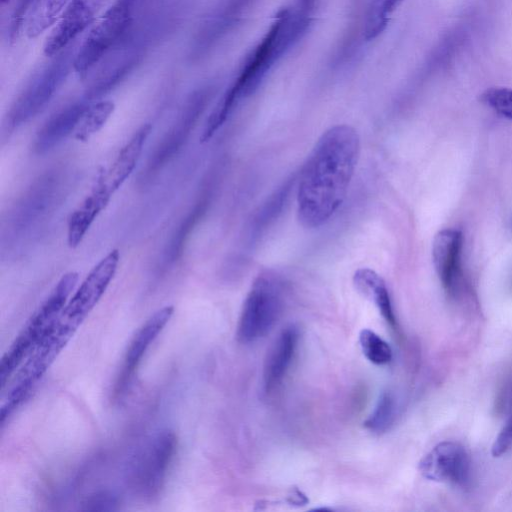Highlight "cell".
I'll return each instance as SVG.
<instances>
[{
  "label": "cell",
  "instance_id": "6da1fadb",
  "mask_svg": "<svg viewBox=\"0 0 512 512\" xmlns=\"http://www.w3.org/2000/svg\"><path fill=\"white\" fill-rule=\"evenodd\" d=\"M360 155V138L349 125L327 129L310 152L299 177V222L308 229L325 225L343 204Z\"/></svg>",
  "mask_w": 512,
  "mask_h": 512
},
{
  "label": "cell",
  "instance_id": "7a4b0ae2",
  "mask_svg": "<svg viewBox=\"0 0 512 512\" xmlns=\"http://www.w3.org/2000/svg\"><path fill=\"white\" fill-rule=\"evenodd\" d=\"M316 0H291L274 17L266 34L226 90L219 107L231 113L236 104L253 94L275 63L307 31Z\"/></svg>",
  "mask_w": 512,
  "mask_h": 512
},
{
  "label": "cell",
  "instance_id": "3957f363",
  "mask_svg": "<svg viewBox=\"0 0 512 512\" xmlns=\"http://www.w3.org/2000/svg\"><path fill=\"white\" fill-rule=\"evenodd\" d=\"M78 281L76 272L64 274L48 297L31 315L23 329L17 335L0 363V383L2 390L19 366L32 353L42 339L48 334Z\"/></svg>",
  "mask_w": 512,
  "mask_h": 512
},
{
  "label": "cell",
  "instance_id": "277c9868",
  "mask_svg": "<svg viewBox=\"0 0 512 512\" xmlns=\"http://www.w3.org/2000/svg\"><path fill=\"white\" fill-rule=\"evenodd\" d=\"M177 438L164 429L149 436L129 458L125 483L141 499H152L161 491L176 451Z\"/></svg>",
  "mask_w": 512,
  "mask_h": 512
},
{
  "label": "cell",
  "instance_id": "5b68a950",
  "mask_svg": "<svg viewBox=\"0 0 512 512\" xmlns=\"http://www.w3.org/2000/svg\"><path fill=\"white\" fill-rule=\"evenodd\" d=\"M284 306L283 287L271 273L260 274L251 285L239 317L236 336L240 343L264 337L280 318Z\"/></svg>",
  "mask_w": 512,
  "mask_h": 512
},
{
  "label": "cell",
  "instance_id": "8992f818",
  "mask_svg": "<svg viewBox=\"0 0 512 512\" xmlns=\"http://www.w3.org/2000/svg\"><path fill=\"white\" fill-rule=\"evenodd\" d=\"M135 2L114 1L91 28L73 60V68L79 77H86L126 32Z\"/></svg>",
  "mask_w": 512,
  "mask_h": 512
},
{
  "label": "cell",
  "instance_id": "52a82bcc",
  "mask_svg": "<svg viewBox=\"0 0 512 512\" xmlns=\"http://www.w3.org/2000/svg\"><path fill=\"white\" fill-rule=\"evenodd\" d=\"M119 260V251L114 249L92 268L59 315L62 323L73 330L78 329L105 293L117 271Z\"/></svg>",
  "mask_w": 512,
  "mask_h": 512
},
{
  "label": "cell",
  "instance_id": "ba28073f",
  "mask_svg": "<svg viewBox=\"0 0 512 512\" xmlns=\"http://www.w3.org/2000/svg\"><path fill=\"white\" fill-rule=\"evenodd\" d=\"M63 62L41 72L18 96L11 106L4 125L5 134H11L35 117L48 104L67 75Z\"/></svg>",
  "mask_w": 512,
  "mask_h": 512
},
{
  "label": "cell",
  "instance_id": "9c48e42d",
  "mask_svg": "<svg viewBox=\"0 0 512 512\" xmlns=\"http://www.w3.org/2000/svg\"><path fill=\"white\" fill-rule=\"evenodd\" d=\"M421 475L435 482L466 487L471 479V460L459 443L443 441L434 446L419 462Z\"/></svg>",
  "mask_w": 512,
  "mask_h": 512
},
{
  "label": "cell",
  "instance_id": "30bf717a",
  "mask_svg": "<svg viewBox=\"0 0 512 512\" xmlns=\"http://www.w3.org/2000/svg\"><path fill=\"white\" fill-rule=\"evenodd\" d=\"M111 0H71L47 36L43 51L47 57L62 53L84 32Z\"/></svg>",
  "mask_w": 512,
  "mask_h": 512
},
{
  "label": "cell",
  "instance_id": "8fae6325",
  "mask_svg": "<svg viewBox=\"0 0 512 512\" xmlns=\"http://www.w3.org/2000/svg\"><path fill=\"white\" fill-rule=\"evenodd\" d=\"M204 105L205 97L199 93L193 95L187 102L175 124L150 156L143 170V182L153 178L181 149L196 125Z\"/></svg>",
  "mask_w": 512,
  "mask_h": 512
},
{
  "label": "cell",
  "instance_id": "7c38bea8",
  "mask_svg": "<svg viewBox=\"0 0 512 512\" xmlns=\"http://www.w3.org/2000/svg\"><path fill=\"white\" fill-rule=\"evenodd\" d=\"M52 171L39 178L15 205L8 220L9 233H21L41 219L53 205L60 175ZM13 234V235H14Z\"/></svg>",
  "mask_w": 512,
  "mask_h": 512
},
{
  "label": "cell",
  "instance_id": "4fadbf2b",
  "mask_svg": "<svg viewBox=\"0 0 512 512\" xmlns=\"http://www.w3.org/2000/svg\"><path fill=\"white\" fill-rule=\"evenodd\" d=\"M173 311L172 306L159 309L146 320L133 336L124 355L121 369L117 375L114 388L116 396H123L127 390H129L143 356L169 322Z\"/></svg>",
  "mask_w": 512,
  "mask_h": 512
},
{
  "label": "cell",
  "instance_id": "5bb4252c",
  "mask_svg": "<svg viewBox=\"0 0 512 512\" xmlns=\"http://www.w3.org/2000/svg\"><path fill=\"white\" fill-rule=\"evenodd\" d=\"M461 231L445 228L436 233L432 242V261L441 284L450 297H456L461 279Z\"/></svg>",
  "mask_w": 512,
  "mask_h": 512
},
{
  "label": "cell",
  "instance_id": "9a60e30c",
  "mask_svg": "<svg viewBox=\"0 0 512 512\" xmlns=\"http://www.w3.org/2000/svg\"><path fill=\"white\" fill-rule=\"evenodd\" d=\"M151 129L150 123L143 124L122 147L113 163L99 174L95 183L105 187L113 195L136 167Z\"/></svg>",
  "mask_w": 512,
  "mask_h": 512
},
{
  "label": "cell",
  "instance_id": "2e32d148",
  "mask_svg": "<svg viewBox=\"0 0 512 512\" xmlns=\"http://www.w3.org/2000/svg\"><path fill=\"white\" fill-rule=\"evenodd\" d=\"M299 341V331L294 325L285 327L275 339L263 367V384L266 392L274 390L291 366Z\"/></svg>",
  "mask_w": 512,
  "mask_h": 512
},
{
  "label": "cell",
  "instance_id": "e0dca14e",
  "mask_svg": "<svg viewBox=\"0 0 512 512\" xmlns=\"http://www.w3.org/2000/svg\"><path fill=\"white\" fill-rule=\"evenodd\" d=\"M90 100L74 102L53 115L38 131L33 147L38 154L46 153L75 131Z\"/></svg>",
  "mask_w": 512,
  "mask_h": 512
},
{
  "label": "cell",
  "instance_id": "ac0fdd59",
  "mask_svg": "<svg viewBox=\"0 0 512 512\" xmlns=\"http://www.w3.org/2000/svg\"><path fill=\"white\" fill-rule=\"evenodd\" d=\"M111 195L93 185L90 193L73 211L68 220L67 242L69 247H77L97 216L108 205Z\"/></svg>",
  "mask_w": 512,
  "mask_h": 512
},
{
  "label": "cell",
  "instance_id": "d6986e66",
  "mask_svg": "<svg viewBox=\"0 0 512 512\" xmlns=\"http://www.w3.org/2000/svg\"><path fill=\"white\" fill-rule=\"evenodd\" d=\"M356 290L379 310L385 321L395 329L397 320L385 280L373 269L364 267L353 274Z\"/></svg>",
  "mask_w": 512,
  "mask_h": 512
},
{
  "label": "cell",
  "instance_id": "ffe728a7",
  "mask_svg": "<svg viewBox=\"0 0 512 512\" xmlns=\"http://www.w3.org/2000/svg\"><path fill=\"white\" fill-rule=\"evenodd\" d=\"M71 0H35L25 25V34L35 39L59 20Z\"/></svg>",
  "mask_w": 512,
  "mask_h": 512
},
{
  "label": "cell",
  "instance_id": "44dd1931",
  "mask_svg": "<svg viewBox=\"0 0 512 512\" xmlns=\"http://www.w3.org/2000/svg\"><path fill=\"white\" fill-rule=\"evenodd\" d=\"M114 109V103L109 100L91 103L80 119L74 137L79 141L88 140L106 124Z\"/></svg>",
  "mask_w": 512,
  "mask_h": 512
},
{
  "label": "cell",
  "instance_id": "7402d4cb",
  "mask_svg": "<svg viewBox=\"0 0 512 512\" xmlns=\"http://www.w3.org/2000/svg\"><path fill=\"white\" fill-rule=\"evenodd\" d=\"M403 1L371 0L363 31L366 41L374 40L385 31L392 14Z\"/></svg>",
  "mask_w": 512,
  "mask_h": 512
},
{
  "label": "cell",
  "instance_id": "603a6c76",
  "mask_svg": "<svg viewBox=\"0 0 512 512\" xmlns=\"http://www.w3.org/2000/svg\"><path fill=\"white\" fill-rule=\"evenodd\" d=\"M396 417V400L394 395L385 391L379 396L375 408L365 420L364 426L373 433H383L393 424Z\"/></svg>",
  "mask_w": 512,
  "mask_h": 512
},
{
  "label": "cell",
  "instance_id": "cb8c5ba5",
  "mask_svg": "<svg viewBox=\"0 0 512 512\" xmlns=\"http://www.w3.org/2000/svg\"><path fill=\"white\" fill-rule=\"evenodd\" d=\"M359 343L364 356L375 365H386L393 358L390 345L370 329H363L359 334Z\"/></svg>",
  "mask_w": 512,
  "mask_h": 512
},
{
  "label": "cell",
  "instance_id": "d4e9b609",
  "mask_svg": "<svg viewBox=\"0 0 512 512\" xmlns=\"http://www.w3.org/2000/svg\"><path fill=\"white\" fill-rule=\"evenodd\" d=\"M203 212V203H197L172 237L164 254V265H171L181 256L183 247Z\"/></svg>",
  "mask_w": 512,
  "mask_h": 512
},
{
  "label": "cell",
  "instance_id": "484cf974",
  "mask_svg": "<svg viewBox=\"0 0 512 512\" xmlns=\"http://www.w3.org/2000/svg\"><path fill=\"white\" fill-rule=\"evenodd\" d=\"M481 101L494 112L512 120V89L507 87H491L481 95Z\"/></svg>",
  "mask_w": 512,
  "mask_h": 512
},
{
  "label": "cell",
  "instance_id": "4316f807",
  "mask_svg": "<svg viewBox=\"0 0 512 512\" xmlns=\"http://www.w3.org/2000/svg\"><path fill=\"white\" fill-rule=\"evenodd\" d=\"M82 510L85 511H109L116 510L118 499L108 490L98 491L84 502Z\"/></svg>",
  "mask_w": 512,
  "mask_h": 512
},
{
  "label": "cell",
  "instance_id": "83f0119b",
  "mask_svg": "<svg viewBox=\"0 0 512 512\" xmlns=\"http://www.w3.org/2000/svg\"><path fill=\"white\" fill-rule=\"evenodd\" d=\"M33 1L34 0H11L8 3L13 4L8 26V36L10 40H13L14 36L18 33L22 24L23 16Z\"/></svg>",
  "mask_w": 512,
  "mask_h": 512
},
{
  "label": "cell",
  "instance_id": "f1b7e54d",
  "mask_svg": "<svg viewBox=\"0 0 512 512\" xmlns=\"http://www.w3.org/2000/svg\"><path fill=\"white\" fill-rule=\"evenodd\" d=\"M512 447V409L511 413L495 438L491 447V454L493 457H500L505 454Z\"/></svg>",
  "mask_w": 512,
  "mask_h": 512
},
{
  "label": "cell",
  "instance_id": "f546056e",
  "mask_svg": "<svg viewBox=\"0 0 512 512\" xmlns=\"http://www.w3.org/2000/svg\"><path fill=\"white\" fill-rule=\"evenodd\" d=\"M11 0H0L1 2V6L3 7L4 5L8 4Z\"/></svg>",
  "mask_w": 512,
  "mask_h": 512
}]
</instances>
